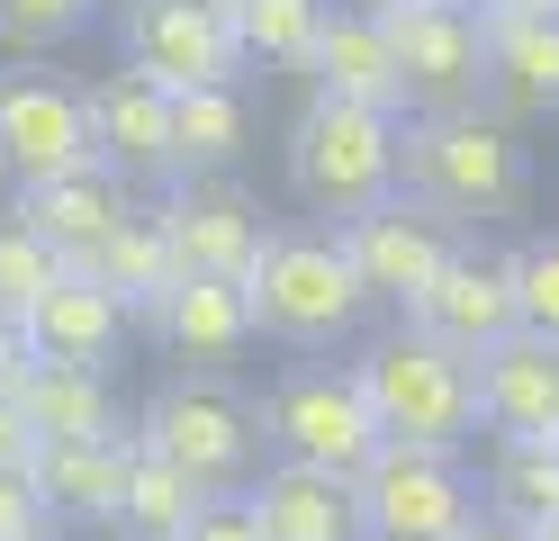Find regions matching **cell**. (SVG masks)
Listing matches in <instances>:
<instances>
[{
  "label": "cell",
  "mask_w": 559,
  "mask_h": 541,
  "mask_svg": "<svg viewBox=\"0 0 559 541\" xmlns=\"http://www.w3.org/2000/svg\"><path fill=\"white\" fill-rule=\"evenodd\" d=\"M397 190L415 208L451 216V226H478V216H506L533 190V144L514 118L497 108H442V118H406V163Z\"/></svg>",
  "instance_id": "obj_1"
},
{
  "label": "cell",
  "mask_w": 559,
  "mask_h": 541,
  "mask_svg": "<svg viewBox=\"0 0 559 541\" xmlns=\"http://www.w3.org/2000/svg\"><path fill=\"white\" fill-rule=\"evenodd\" d=\"M243 298H253V334L289 343V352L353 343L361 316L379 307L334 226H271L262 252H253V271H243Z\"/></svg>",
  "instance_id": "obj_2"
},
{
  "label": "cell",
  "mask_w": 559,
  "mask_h": 541,
  "mask_svg": "<svg viewBox=\"0 0 559 541\" xmlns=\"http://www.w3.org/2000/svg\"><path fill=\"white\" fill-rule=\"evenodd\" d=\"M135 443L154 460H171L199 496H243L253 487V469L271 460L262 443V407L243 388H226V371H181L145 397V415H135Z\"/></svg>",
  "instance_id": "obj_3"
},
{
  "label": "cell",
  "mask_w": 559,
  "mask_h": 541,
  "mask_svg": "<svg viewBox=\"0 0 559 541\" xmlns=\"http://www.w3.org/2000/svg\"><path fill=\"white\" fill-rule=\"evenodd\" d=\"M353 379L370 397V415L389 443H433V451H461L478 433V361L433 343L425 325H389V334H370Z\"/></svg>",
  "instance_id": "obj_4"
},
{
  "label": "cell",
  "mask_w": 559,
  "mask_h": 541,
  "mask_svg": "<svg viewBox=\"0 0 559 541\" xmlns=\"http://www.w3.org/2000/svg\"><path fill=\"white\" fill-rule=\"evenodd\" d=\"M397 163H406V118H379V108H353V99H307L298 127H289V190L343 226L379 199H397Z\"/></svg>",
  "instance_id": "obj_5"
},
{
  "label": "cell",
  "mask_w": 559,
  "mask_h": 541,
  "mask_svg": "<svg viewBox=\"0 0 559 541\" xmlns=\"http://www.w3.org/2000/svg\"><path fill=\"white\" fill-rule=\"evenodd\" d=\"M262 443L271 460H298V469H334V479H361L379 460V415L353 379V361H289L271 388H262Z\"/></svg>",
  "instance_id": "obj_6"
},
{
  "label": "cell",
  "mask_w": 559,
  "mask_h": 541,
  "mask_svg": "<svg viewBox=\"0 0 559 541\" xmlns=\"http://www.w3.org/2000/svg\"><path fill=\"white\" fill-rule=\"evenodd\" d=\"M379 27L406 72V118L487 108V19L469 0H379Z\"/></svg>",
  "instance_id": "obj_7"
},
{
  "label": "cell",
  "mask_w": 559,
  "mask_h": 541,
  "mask_svg": "<svg viewBox=\"0 0 559 541\" xmlns=\"http://www.w3.org/2000/svg\"><path fill=\"white\" fill-rule=\"evenodd\" d=\"M361 515H370V541H461L487 505L461 451L379 443V460L361 469Z\"/></svg>",
  "instance_id": "obj_8"
},
{
  "label": "cell",
  "mask_w": 559,
  "mask_h": 541,
  "mask_svg": "<svg viewBox=\"0 0 559 541\" xmlns=\"http://www.w3.org/2000/svg\"><path fill=\"white\" fill-rule=\"evenodd\" d=\"M118 46L171 99L181 91H243V63H253L217 0H118Z\"/></svg>",
  "instance_id": "obj_9"
},
{
  "label": "cell",
  "mask_w": 559,
  "mask_h": 541,
  "mask_svg": "<svg viewBox=\"0 0 559 541\" xmlns=\"http://www.w3.org/2000/svg\"><path fill=\"white\" fill-rule=\"evenodd\" d=\"M91 118H82V91L55 82V72H0V180L10 190H37V180L63 172H91Z\"/></svg>",
  "instance_id": "obj_10"
},
{
  "label": "cell",
  "mask_w": 559,
  "mask_h": 541,
  "mask_svg": "<svg viewBox=\"0 0 559 541\" xmlns=\"http://www.w3.org/2000/svg\"><path fill=\"white\" fill-rule=\"evenodd\" d=\"M334 235H343V252H353L361 289H370V298H389V307H415L442 280V262L461 252V226L433 216V208H415L406 190L379 199V208H361V216H343Z\"/></svg>",
  "instance_id": "obj_11"
},
{
  "label": "cell",
  "mask_w": 559,
  "mask_h": 541,
  "mask_svg": "<svg viewBox=\"0 0 559 541\" xmlns=\"http://www.w3.org/2000/svg\"><path fill=\"white\" fill-rule=\"evenodd\" d=\"M154 226L171 244V262H181V280H243L271 235L262 199H243L235 180H171L154 199Z\"/></svg>",
  "instance_id": "obj_12"
},
{
  "label": "cell",
  "mask_w": 559,
  "mask_h": 541,
  "mask_svg": "<svg viewBox=\"0 0 559 541\" xmlns=\"http://www.w3.org/2000/svg\"><path fill=\"white\" fill-rule=\"evenodd\" d=\"M135 208H145V199H135V180H118L109 163L63 172V180H37V190H10V216L55 252L63 271H91V262H99V244H109Z\"/></svg>",
  "instance_id": "obj_13"
},
{
  "label": "cell",
  "mask_w": 559,
  "mask_h": 541,
  "mask_svg": "<svg viewBox=\"0 0 559 541\" xmlns=\"http://www.w3.org/2000/svg\"><path fill=\"white\" fill-rule=\"evenodd\" d=\"M82 118H91V154L118 180H181L171 172V91L145 82L135 63H109L99 82H82Z\"/></svg>",
  "instance_id": "obj_14"
},
{
  "label": "cell",
  "mask_w": 559,
  "mask_h": 541,
  "mask_svg": "<svg viewBox=\"0 0 559 541\" xmlns=\"http://www.w3.org/2000/svg\"><path fill=\"white\" fill-rule=\"evenodd\" d=\"M406 325H425L433 343H451V352H469V361H478L487 343L523 334V316H514V262H506V252L461 244V252L442 262V280L406 307Z\"/></svg>",
  "instance_id": "obj_15"
},
{
  "label": "cell",
  "mask_w": 559,
  "mask_h": 541,
  "mask_svg": "<svg viewBox=\"0 0 559 541\" xmlns=\"http://www.w3.org/2000/svg\"><path fill=\"white\" fill-rule=\"evenodd\" d=\"M262 541H370V515H361V479H334V469H298V460H262L253 487Z\"/></svg>",
  "instance_id": "obj_16"
},
{
  "label": "cell",
  "mask_w": 559,
  "mask_h": 541,
  "mask_svg": "<svg viewBox=\"0 0 559 541\" xmlns=\"http://www.w3.org/2000/svg\"><path fill=\"white\" fill-rule=\"evenodd\" d=\"M559 424V343L506 334L478 352V433L487 443H542Z\"/></svg>",
  "instance_id": "obj_17"
},
{
  "label": "cell",
  "mask_w": 559,
  "mask_h": 541,
  "mask_svg": "<svg viewBox=\"0 0 559 541\" xmlns=\"http://www.w3.org/2000/svg\"><path fill=\"white\" fill-rule=\"evenodd\" d=\"M127 469H135V424L109 433V443H46V460H37V496H46L55 532H118Z\"/></svg>",
  "instance_id": "obj_18"
},
{
  "label": "cell",
  "mask_w": 559,
  "mask_h": 541,
  "mask_svg": "<svg viewBox=\"0 0 559 541\" xmlns=\"http://www.w3.org/2000/svg\"><path fill=\"white\" fill-rule=\"evenodd\" d=\"M487 108L497 118H559V10L487 19Z\"/></svg>",
  "instance_id": "obj_19"
},
{
  "label": "cell",
  "mask_w": 559,
  "mask_h": 541,
  "mask_svg": "<svg viewBox=\"0 0 559 541\" xmlns=\"http://www.w3.org/2000/svg\"><path fill=\"white\" fill-rule=\"evenodd\" d=\"M317 91L325 99H353V108H379V118H406V72L389 55V27H379V10L361 0V10H334L325 36H317Z\"/></svg>",
  "instance_id": "obj_20"
},
{
  "label": "cell",
  "mask_w": 559,
  "mask_h": 541,
  "mask_svg": "<svg viewBox=\"0 0 559 541\" xmlns=\"http://www.w3.org/2000/svg\"><path fill=\"white\" fill-rule=\"evenodd\" d=\"M154 334L181 371H226L253 352V298H243V280H181L154 307Z\"/></svg>",
  "instance_id": "obj_21"
},
{
  "label": "cell",
  "mask_w": 559,
  "mask_h": 541,
  "mask_svg": "<svg viewBox=\"0 0 559 541\" xmlns=\"http://www.w3.org/2000/svg\"><path fill=\"white\" fill-rule=\"evenodd\" d=\"M127 325L135 316L91 271H63L46 298H37V316H27V343H37V361H63V371H109V352H118Z\"/></svg>",
  "instance_id": "obj_22"
},
{
  "label": "cell",
  "mask_w": 559,
  "mask_h": 541,
  "mask_svg": "<svg viewBox=\"0 0 559 541\" xmlns=\"http://www.w3.org/2000/svg\"><path fill=\"white\" fill-rule=\"evenodd\" d=\"M19 415L46 443H109V433H127L118 397H109V371H63V361H37L19 379Z\"/></svg>",
  "instance_id": "obj_23"
},
{
  "label": "cell",
  "mask_w": 559,
  "mask_h": 541,
  "mask_svg": "<svg viewBox=\"0 0 559 541\" xmlns=\"http://www.w3.org/2000/svg\"><path fill=\"white\" fill-rule=\"evenodd\" d=\"M91 280L109 289V298L135 316V325H154V307L181 289V262H171V244H163V226H154V208H135L127 226L99 244V262H91Z\"/></svg>",
  "instance_id": "obj_24"
},
{
  "label": "cell",
  "mask_w": 559,
  "mask_h": 541,
  "mask_svg": "<svg viewBox=\"0 0 559 541\" xmlns=\"http://www.w3.org/2000/svg\"><path fill=\"white\" fill-rule=\"evenodd\" d=\"M253 144V118H243V91H181L171 99V172L181 180H226Z\"/></svg>",
  "instance_id": "obj_25"
},
{
  "label": "cell",
  "mask_w": 559,
  "mask_h": 541,
  "mask_svg": "<svg viewBox=\"0 0 559 541\" xmlns=\"http://www.w3.org/2000/svg\"><path fill=\"white\" fill-rule=\"evenodd\" d=\"M478 505L506 524H550L559 515V443H487V469H478Z\"/></svg>",
  "instance_id": "obj_26"
},
{
  "label": "cell",
  "mask_w": 559,
  "mask_h": 541,
  "mask_svg": "<svg viewBox=\"0 0 559 541\" xmlns=\"http://www.w3.org/2000/svg\"><path fill=\"white\" fill-rule=\"evenodd\" d=\"M199 505H217V496H199L171 460H154L145 443H135V469H127V496H118V532L109 541H181L199 524Z\"/></svg>",
  "instance_id": "obj_27"
},
{
  "label": "cell",
  "mask_w": 559,
  "mask_h": 541,
  "mask_svg": "<svg viewBox=\"0 0 559 541\" xmlns=\"http://www.w3.org/2000/svg\"><path fill=\"white\" fill-rule=\"evenodd\" d=\"M217 10H226V27L243 36V55H253V63L307 72V63H317L325 19H334V0H217Z\"/></svg>",
  "instance_id": "obj_28"
},
{
  "label": "cell",
  "mask_w": 559,
  "mask_h": 541,
  "mask_svg": "<svg viewBox=\"0 0 559 541\" xmlns=\"http://www.w3.org/2000/svg\"><path fill=\"white\" fill-rule=\"evenodd\" d=\"M55 280H63V262H55V252L19 226L10 208H0V316H10V325H27V316H37V298H46Z\"/></svg>",
  "instance_id": "obj_29"
},
{
  "label": "cell",
  "mask_w": 559,
  "mask_h": 541,
  "mask_svg": "<svg viewBox=\"0 0 559 541\" xmlns=\"http://www.w3.org/2000/svg\"><path fill=\"white\" fill-rule=\"evenodd\" d=\"M506 262H514V316H523V334L559 343V235H542V244H514Z\"/></svg>",
  "instance_id": "obj_30"
},
{
  "label": "cell",
  "mask_w": 559,
  "mask_h": 541,
  "mask_svg": "<svg viewBox=\"0 0 559 541\" xmlns=\"http://www.w3.org/2000/svg\"><path fill=\"white\" fill-rule=\"evenodd\" d=\"M99 0H0V46H63L73 27H91Z\"/></svg>",
  "instance_id": "obj_31"
},
{
  "label": "cell",
  "mask_w": 559,
  "mask_h": 541,
  "mask_svg": "<svg viewBox=\"0 0 559 541\" xmlns=\"http://www.w3.org/2000/svg\"><path fill=\"white\" fill-rule=\"evenodd\" d=\"M0 541H63L37 496V469H0Z\"/></svg>",
  "instance_id": "obj_32"
},
{
  "label": "cell",
  "mask_w": 559,
  "mask_h": 541,
  "mask_svg": "<svg viewBox=\"0 0 559 541\" xmlns=\"http://www.w3.org/2000/svg\"><path fill=\"white\" fill-rule=\"evenodd\" d=\"M181 541H262V524H253V505H243V496H217V505H199V524Z\"/></svg>",
  "instance_id": "obj_33"
},
{
  "label": "cell",
  "mask_w": 559,
  "mask_h": 541,
  "mask_svg": "<svg viewBox=\"0 0 559 541\" xmlns=\"http://www.w3.org/2000/svg\"><path fill=\"white\" fill-rule=\"evenodd\" d=\"M46 460V433L19 415V397H0V469H37Z\"/></svg>",
  "instance_id": "obj_34"
},
{
  "label": "cell",
  "mask_w": 559,
  "mask_h": 541,
  "mask_svg": "<svg viewBox=\"0 0 559 541\" xmlns=\"http://www.w3.org/2000/svg\"><path fill=\"white\" fill-rule=\"evenodd\" d=\"M37 371V343H27V325L0 316V397H19V379Z\"/></svg>",
  "instance_id": "obj_35"
},
{
  "label": "cell",
  "mask_w": 559,
  "mask_h": 541,
  "mask_svg": "<svg viewBox=\"0 0 559 541\" xmlns=\"http://www.w3.org/2000/svg\"><path fill=\"white\" fill-rule=\"evenodd\" d=\"M461 541H533V532H523V524H506V515H478Z\"/></svg>",
  "instance_id": "obj_36"
},
{
  "label": "cell",
  "mask_w": 559,
  "mask_h": 541,
  "mask_svg": "<svg viewBox=\"0 0 559 541\" xmlns=\"http://www.w3.org/2000/svg\"><path fill=\"white\" fill-rule=\"evenodd\" d=\"M478 19H514V10H559V0H469Z\"/></svg>",
  "instance_id": "obj_37"
},
{
  "label": "cell",
  "mask_w": 559,
  "mask_h": 541,
  "mask_svg": "<svg viewBox=\"0 0 559 541\" xmlns=\"http://www.w3.org/2000/svg\"><path fill=\"white\" fill-rule=\"evenodd\" d=\"M533 541H559V515H550V524H533Z\"/></svg>",
  "instance_id": "obj_38"
},
{
  "label": "cell",
  "mask_w": 559,
  "mask_h": 541,
  "mask_svg": "<svg viewBox=\"0 0 559 541\" xmlns=\"http://www.w3.org/2000/svg\"><path fill=\"white\" fill-rule=\"evenodd\" d=\"M550 443H559V424H550Z\"/></svg>",
  "instance_id": "obj_39"
},
{
  "label": "cell",
  "mask_w": 559,
  "mask_h": 541,
  "mask_svg": "<svg viewBox=\"0 0 559 541\" xmlns=\"http://www.w3.org/2000/svg\"><path fill=\"white\" fill-rule=\"evenodd\" d=\"M370 10H379V0H370Z\"/></svg>",
  "instance_id": "obj_40"
}]
</instances>
